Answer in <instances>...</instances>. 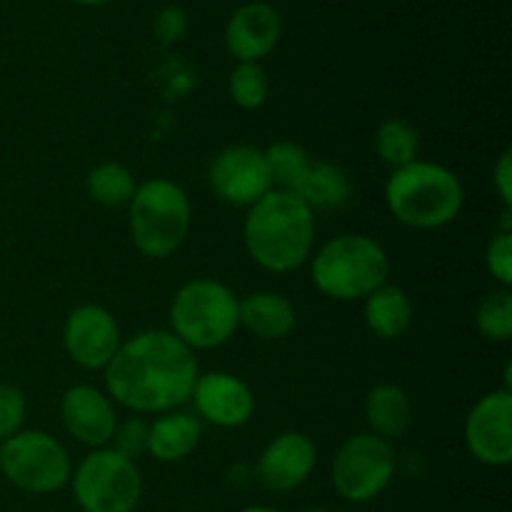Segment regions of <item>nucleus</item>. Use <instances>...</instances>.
<instances>
[{
  "label": "nucleus",
  "mask_w": 512,
  "mask_h": 512,
  "mask_svg": "<svg viewBox=\"0 0 512 512\" xmlns=\"http://www.w3.org/2000/svg\"><path fill=\"white\" fill-rule=\"evenodd\" d=\"M365 418L373 435L383 440H398L408 433L413 423V405L400 385L380 383L365 398Z\"/></svg>",
  "instance_id": "nucleus-19"
},
{
  "label": "nucleus",
  "mask_w": 512,
  "mask_h": 512,
  "mask_svg": "<svg viewBox=\"0 0 512 512\" xmlns=\"http://www.w3.org/2000/svg\"><path fill=\"white\" fill-rule=\"evenodd\" d=\"M390 260L383 245L363 233H343L313 255V283L333 300H365L388 283Z\"/></svg>",
  "instance_id": "nucleus-4"
},
{
  "label": "nucleus",
  "mask_w": 512,
  "mask_h": 512,
  "mask_svg": "<svg viewBox=\"0 0 512 512\" xmlns=\"http://www.w3.org/2000/svg\"><path fill=\"white\" fill-rule=\"evenodd\" d=\"M243 243L263 270L293 273L313 253L315 213L290 190L273 188L248 208Z\"/></svg>",
  "instance_id": "nucleus-2"
},
{
  "label": "nucleus",
  "mask_w": 512,
  "mask_h": 512,
  "mask_svg": "<svg viewBox=\"0 0 512 512\" xmlns=\"http://www.w3.org/2000/svg\"><path fill=\"white\" fill-rule=\"evenodd\" d=\"M203 438V425L195 415L170 410L150 423L148 455L158 463H178L185 460Z\"/></svg>",
  "instance_id": "nucleus-17"
},
{
  "label": "nucleus",
  "mask_w": 512,
  "mask_h": 512,
  "mask_svg": "<svg viewBox=\"0 0 512 512\" xmlns=\"http://www.w3.org/2000/svg\"><path fill=\"white\" fill-rule=\"evenodd\" d=\"M318 463V448L303 433H280L270 440L258 460V480L270 493H290L300 488Z\"/></svg>",
  "instance_id": "nucleus-14"
},
{
  "label": "nucleus",
  "mask_w": 512,
  "mask_h": 512,
  "mask_svg": "<svg viewBox=\"0 0 512 512\" xmlns=\"http://www.w3.org/2000/svg\"><path fill=\"white\" fill-rule=\"evenodd\" d=\"M213 193L233 208H250L273 190L268 163L260 148L230 145L213 158L208 168Z\"/></svg>",
  "instance_id": "nucleus-10"
},
{
  "label": "nucleus",
  "mask_w": 512,
  "mask_h": 512,
  "mask_svg": "<svg viewBox=\"0 0 512 512\" xmlns=\"http://www.w3.org/2000/svg\"><path fill=\"white\" fill-rule=\"evenodd\" d=\"M395 468L393 443L373 433L353 435L333 460V488L348 503H370L393 483Z\"/></svg>",
  "instance_id": "nucleus-9"
},
{
  "label": "nucleus",
  "mask_w": 512,
  "mask_h": 512,
  "mask_svg": "<svg viewBox=\"0 0 512 512\" xmlns=\"http://www.w3.org/2000/svg\"><path fill=\"white\" fill-rule=\"evenodd\" d=\"M240 512H280V510L270 508V505H250V508H243Z\"/></svg>",
  "instance_id": "nucleus-32"
},
{
  "label": "nucleus",
  "mask_w": 512,
  "mask_h": 512,
  "mask_svg": "<svg viewBox=\"0 0 512 512\" xmlns=\"http://www.w3.org/2000/svg\"><path fill=\"white\" fill-rule=\"evenodd\" d=\"M265 163H268L270 180H273L275 190H290L293 193L303 175L310 168V155L300 148L293 140H278L270 148L263 150Z\"/></svg>",
  "instance_id": "nucleus-24"
},
{
  "label": "nucleus",
  "mask_w": 512,
  "mask_h": 512,
  "mask_svg": "<svg viewBox=\"0 0 512 512\" xmlns=\"http://www.w3.org/2000/svg\"><path fill=\"white\" fill-rule=\"evenodd\" d=\"M198 375L193 350L170 330H143L125 340L108 363L105 390L133 413L163 415L190 403Z\"/></svg>",
  "instance_id": "nucleus-1"
},
{
  "label": "nucleus",
  "mask_w": 512,
  "mask_h": 512,
  "mask_svg": "<svg viewBox=\"0 0 512 512\" xmlns=\"http://www.w3.org/2000/svg\"><path fill=\"white\" fill-rule=\"evenodd\" d=\"M25 413H28V403H25L23 390L10 383L0 385V443L20 433Z\"/></svg>",
  "instance_id": "nucleus-28"
},
{
  "label": "nucleus",
  "mask_w": 512,
  "mask_h": 512,
  "mask_svg": "<svg viewBox=\"0 0 512 512\" xmlns=\"http://www.w3.org/2000/svg\"><path fill=\"white\" fill-rule=\"evenodd\" d=\"M130 235L145 258H170L185 243L193 208L178 183L168 178L145 180L128 203Z\"/></svg>",
  "instance_id": "nucleus-5"
},
{
  "label": "nucleus",
  "mask_w": 512,
  "mask_h": 512,
  "mask_svg": "<svg viewBox=\"0 0 512 512\" xmlns=\"http://www.w3.org/2000/svg\"><path fill=\"white\" fill-rule=\"evenodd\" d=\"M478 330L493 343H508L512 335V293L510 288H498L485 295L475 310Z\"/></svg>",
  "instance_id": "nucleus-25"
},
{
  "label": "nucleus",
  "mask_w": 512,
  "mask_h": 512,
  "mask_svg": "<svg viewBox=\"0 0 512 512\" xmlns=\"http://www.w3.org/2000/svg\"><path fill=\"white\" fill-rule=\"evenodd\" d=\"M465 445L478 463L505 468L512 463V390L483 395L465 420Z\"/></svg>",
  "instance_id": "nucleus-11"
},
{
  "label": "nucleus",
  "mask_w": 512,
  "mask_h": 512,
  "mask_svg": "<svg viewBox=\"0 0 512 512\" xmlns=\"http://www.w3.org/2000/svg\"><path fill=\"white\" fill-rule=\"evenodd\" d=\"M375 153L388 168L398 170L415 163L420 153V135L410 123L400 118H388L375 130Z\"/></svg>",
  "instance_id": "nucleus-23"
},
{
  "label": "nucleus",
  "mask_w": 512,
  "mask_h": 512,
  "mask_svg": "<svg viewBox=\"0 0 512 512\" xmlns=\"http://www.w3.org/2000/svg\"><path fill=\"white\" fill-rule=\"evenodd\" d=\"M238 318L240 325L260 340H283L295 328L293 303L273 290L250 293L240 300Z\"/></svg>",
  "instance_id": "nucleus-18"
},
{
  "label": "nucleus",
  "mask_w": 512,
  "mask_h": 512,
  "mask_svg": "<svg viewBox=\"0 0 512 512\" xmlns=\"http://www.w3.org/2000/svg\"><path fill=\"white\" fill-rule=\"evenodd\" d=\"M365 325L373 335L383 340H395L408 333L413 323V300L398 285H380L365 298Z\"/></svg>",
  "instance_id": "nucleus-20"
},
{
  "label": "nucleus",
  "mask_w": 512,
  "mask_h": 512,
  "mask_svg": "<svg viewBox=\"0 0 512 512\" xmlns=\"http://www.w3.org/2000/svg\"><path fill=\"white\" fill-rule=\"evenodd\" d=\"M238 295L213 278L185 283L170 303V333L190 350H213L240 328Z\"/></svg>",
  "instance_id": "nucleus-6"
},
{
  "label": "nucleus",
  "mask_w": 512,
  "mask_h": 512,
  "mask_svg": "<svg viewBox=\"0 0 512 512\" xmlns=\"http://www.w3.org/2000/svg\"><path fill=\"white\" fill-rule=\"evenodd\" d=\"M60 420L68 435L88 448H108L118 428V413L108 393L93 385H73L60 400Z\"/></svg>",
  "instance_id": "nucleus-13"
},
{
  "label": "nucleus",
  "mask_w": 512,
  "mask_h": 512,
  "mask_svg": "<svg viewBox=\"0 0 512 512\" xmlns=\"http://www.w3.org/2000/svg\"><path fill=\"white\" fill-rule=\"evenodd\" d=\"M153 33L163 45L178 43L188 33V13L178 8V5H168V8H163L155 15Z\"/></svg>",
  "instance_id": "nucleus-30"
},
{
  "label": "nucleus",
  "mask_w": 512,
  "mask_h": 512,
  "mask_svg": "<svg viewBox=\"0 0 512 512\" xmlns=\"http://www.w3.org/2000/svg\"><path fill=\"white\" fill-rule=\"evenodd\" d=\"M310 210H338L350 203L353 195V185H350L348 173L335 163H323V160H313L308 173L293 190Z\"/></svg>",
  "instance_id": "nucleus-21"
},
{
  "label": "nucleus",
  "mask_w": 512,
  "mask_h": 512,
  "mask_svg": "<svg viewBox=\"0 0 512 512\" xmlns=\"http://www.w3.org/2000/svg\"><path fill=\"white\" fill-rule=\"evenodd\" d=\"M465 203V190L450 168L415 160L393 170L385 183V205L398 223L415 230H438L453 223Z\"/></svg>",
  "instance_id": "nucleus-3"
},
{
  "label": "nucleus",
  "mask_w": 512,
  "mask_h": 512,
  "mask_svg": "<svg viewBox=\"0 0 512 512\" xmlns=\"http://www.w3.org/2000/svg\"><path fill=\"white\" fill-rule=\"evenodd\" d=\"M493 175H495L493 183H495V190H498L500 200H503L505 208H512V153L510 150H505V153L500 155Z\"/></svg>",
  "instance_id": "nucleus-31"
},
{
  "label": "nucleus",
  "mask_w": 512,
  "mask_h": 512,
  "mask_svg": "<svg viewBox=\"0 0 512 512\" xmlns=\"http://www.w3.org/2000/svg\"><path fill=\"white\" fill-rule=\"evenodd\" d=\"M485 265L488 273L500 283V288L512 285V233L510 230H498L485 250Z\"/></svg>",
  "instance_id": "nucleus-29"
},
{
  "label": "nucleus",
  "mask_w": 512,
  "mask_h": 512,
  "mask_svg": "<svg viewBox=\"0 0 512 512\" xmlns=\"http://www.w3.org/2000/svg\"><path fill=\"white\" fill-rule=\"evenodd\" d=\"M73 3H78V5H103V3H110V0H73Z\"/></svg>",
  "instance_id": "nucleus-33"
},
{
  "label": "nucleus",
  "mask_w": 512,
  "mask_h": 512,
  "mask_svg": "<svg viewBox=\"0 0 512 512\" xmlns=\"http://www.w3.org/2000/svg\"><path fill=\"white\" fill-rule=\"evenodd\" d=\"M0 473L13 488L53 495L70 483L73 463L60 440L43 430H20L0 443Z\"/></svg>",
  "instance_id": "nucleus-7"
},
{
  "label": "nucleus",
  "mask_w": 512,
  "mask_h": 512,
  "mask_svg": "<svg viewBox=\"0 0 512 512\" xmlns=\"http://www.w3.org/2000/svg\"><path fill=\"white\" fill-rule=\"evenodd\" d=\"M190 400L200 418L218 428H243L255 413V395L250 385L223 370L198 375Z\"/></svg>",
  "instance_id": "nucleus-15"
},
{
  "label": "nucleus",
  "mask_w": 512,
  "mask_h": 512,
  "mask_svg": "<svg viewBox=\"0 0 512 512\" xmlns=\"http://www.w3.org/2000/svg\"><path fill=\"white\" fill-rule=\"evenodd\" d=\"M280 40L278 10L263 0L245 3L230 15L225 28V45L238 63H258L260 58L273 53Z\"/></svg>",
  "instance_id": "nucleus-16"
},
{
  "label": "nucleus",
  "mask_w": 512,
  "mask_h": 512,
  "mask_svg": "<svg viewBox=\"0 0 512 512\" xmlns=\"http://www.w3.org/2000/svg\"><path fill=\"white\" fill-rule=\"evenodd\" d=\"M135 188H138V183H135L133 170L120 163H113V160L95 165L88 173V178H85L88 195L98 205H105V208H123V205H128L133 200Z\"/></svg>",
  "instance_id": "nucleus-22"
},
{
  "label": "nucleus",
  "mask_w": 512,
  "mask_h": 512,
  "mask_svg": "<svg viewBox=\"0 0 512 512\" xmlns=\"http://www.w3.org/2000/svg\"><path fill=\"white\" fill-rule=\"evenodd\" d=\"M300 512H330V510L323 508V505H308V508H303Z\"/></svg>",
  "instance_id": "nucleus-34"
},
{
  "label": "nucleus",
  "mask_w": 512,
  "mask_h": 512,
  "mask_svg": "<svg viewBox=\"0 0 512 512\" xmlns=\"http://www.w3.org/2000/svg\"><path fill=\"white\" fill-rule=\"evenodd\" d=\"M230 98L238 108L258 110L263 108L270 95L268 73L260 68V63H238L228 80Z\"/></svg>",
  "instance_id": "nucleus-26"
},
{
  "label": "nucleus",
  "mask_w": 512,
  "mask_h": 512,
  "mask_svg": "<svg viewBox=\"0 0 512 512\" xmlns=\"http://www.w3.org/2000/svg\"><path fill=\"white\" fill-rule=\"evenodd\" d=\"M148 433L150 423H145L143 418H128L125 423H118L108 448L125 455V458L135 460L140 458V455L148 453Z\"/></svg>",
  "instance_id": "nucleus-27"
},
{
  "label": "nucleus",
  "mask_w": 512,
  "mask_h": 512,
  "mask_svg": "<svg viewBox=\"0 0 512 512\" xmlns=\"http://www.w3.org/2000/svg\"><path fill=\"white\" fill-rule=\"evenodd\" d=\"M73 498L83 512H133L143 498V478L135 460L98 448L70 475Z\"/></svg>",
  "instance_id": "nucleus-8"
},
{
  "label": "nucleus",
  "mask_w": 512,
  "mask_h": 512,
  "mask_svg": "<svg viewBox=\"0 0 512 512\" xmlns=\"http://www.w3.org/2000/svg\"><path fill=\"white\" fill-rule=\"evenodd\" d=\"M120 340V325L103 305H78L65 318L63 348L75 365L85 370H105L115 358Z\"/></svg>",
  "instance_id": "nucleus-12"
}]
</instances>
